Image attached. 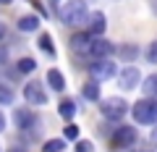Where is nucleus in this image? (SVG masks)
Listing matches in <instances>:
<instances>
[{
    "mask_svg": "<svg viewBox=\"0 0 157 152\" xmlns=\"http://www.w3.org/2000/svg\"><path fill=\"white\" fill-rule=\"evenodd\" d=\"M18 29H21V32H37L39 29V18L32 16V13H29V16H21L18 18Z\"/></svg>",
    "mask_w": 157,
    "mask_h": 152,
    "instance_id": "13",
    "label": "nucleus"
},
{
    "mask_svg": "<svg viewBox=\"0 0 157 152\" xmlns=\"http://www.w3.org/2000/svg\"><path fill=\"white\" fill-rule=\"evenodd\" d=\"M131 113H134V121H136V123L155 126L157 123V100H155V97H144V100L134 102Z\"/></svg>",
    "mask_w": 157,
    "mask_h": 152,
    "instance_id": "2",
    "label": "nucleus"
},
{
    "mask_svg": "<svg viewBox=\"0 0 157 152\" xmlns=\"http://www.w3.org/2000/svg\"><path fill=\"white\" fill-rule=\"evenodd\" d=\"M144 95L157 100V73H149V76L144 79Z\"/></svg>",
    "mask_w": 157,
    "mask_h": 152,
    "instance_id": "15",
    "label": "nucleus"
},
{
    "mask_svg": "<svg viewBox=\"0 0 157 152\" xmlns=\"http://www.w3.org/2000/svg\"><path fill=\"white\" fill-rule=\"evenodd\" d=\"M147 60H149V63H157V40L147 47Z\"/></svg>",
    "mask_w": 157,
    "mask_h": 152,
    "instance_id": "23",
    "label": "nucleus"
},
{
    "mask_svg": "<svg viewBox=\"0 0 157 152\" xmlns=\"http://www.w3.org/2000/svg\"><path fill=\"white\" fill-rule=\"evenodd\" d=\"M136 139H139V134H136L134 126H118L115 134H113V147L115 150H128V147L136 144Z\"/></svg>",
    "mask_w": 157,
    "mask_h": 152,
    "instance_id": "4",
    "label": "nucleus"
},
{
    "mask_svg": "<svg viewBox=\"0 0 157 152\" xmlns=\"http://www.w3.org/2000/svg\"><path fill=\"white\" fill-rule=\"evenodd\" d=\"M47 84H50V89H55V92H63V89H66V79H63V73L58 71V68L47 71Z\"/></svg>",
    "mask_w": 157,
    "mask_h": 152,
    "instance_id": "12",
    "label": "nucleus"
},
{
    "mask_svg": "<svg viewBox=\"0 0 157 152\" xmlns=\"http://www.w3.org/2000/svg\"><path fill=\"white\" fill-rule=\"evenodd\" d=\"M73 152H94V144L89 139H81V142H76V150Z\"/></svg>",
    "mask_w": 157,
    "mask_h": 152,
    "instance_id": "22",
    "label": "nucleus"
},
{
    "mask_svg": "<svg viewBox=\"0 0 157 152\" xmlns=\"http://www.w3.org/2000/svg\"><path fill=\"white\" fill-rule=\"evenodd\" d=\"M63 147H66L63 139H50V142L42 144V152H63Z\"/></svg>",
    "mask_w": 157,
    "mask_h": 152,
    "instance_id": "19",
    "label": "nucleus"
},
{
    "mask_svg": "<svg viewBox=\"0 0 157 152\" xmlns=\"http://www.w3.org/2000/svg\"><path fill=\"white\" fill-rule=\"evenodd\" d=\"M11 102H13V89L0 84V105H11Z\"/></svg>",
    "mask_w": 157,
    "mask_h": 152,
    "instance_id": "20",
    "label": "nucleus"
},
{
    "mask_svg": "<svg viewBox=\"0 0 157 152\" xmlns=\"http://www.w3.org/2000/svg\"><path fill=\"white\" fill-rule=\"evenodd\" d=\"M89 73H92L94 81H107V79H113V76H118V68H115V63H113L110 58H107V60H92Z\"/></svg>",
    "mask_w": 157,
    "mask_h": 152,
    "instance_id": "5",
    "label": "nucleus"
},
{
    "mask_svg": "<svg viewBox=\"0 0 157 152\" xmlns=\"http://www.w3.org/2000/svg\"><path fill=\"white\" fill-rule=\"evenodd\" d=\"M139 76L141 73L136 71L134 66H128V68H123V71H121V76H118V84H121V89H134V87H139Z\"/></svg>",
    "mask_w": 157,
    "mask_h": 152,
    "instance_id": "9",
    "label": "nucleus"
},
{
    "mask_svg": "<svg viewBox=\"0 0 157 152\" xmlns=\"http://www.w3.org/2000/svg\"><path fill=\"white\" fill-rule=\"evenodd\" d=\"M89 45H92V37L89 34H73V40H71V47L78 53V55H89Z\"/></svg>",
    "mask_w": 157,
    "mask_h": 152,
    "instance_id": "11",
    "label": "nucleus"
},
{
    "mask_svg": "<svg viewBox=\"0 0 157 152\" xmlns=\"http://www.w3.org/2000/svg\"><path fill=\"white\" fill-rule=\"evenodd\" d=\"M121 55H123L126 60H134V58L139 55V47L136 45H121Z\"/></svg>",
    "mask_w": 157,
    "mask_h": 152,
    "instance_id": "21",
    "label": "nucleus"
},
{
    "mask_svg": "<svg viewBox=\"0 0 157 152\" xmlns=\"http://www.w3.org/2000/svg\"><path fill=\"white\" fill-rule=\"evenodd\" d=\"M37 45H39V50H45L47 55H55V45H52V40L47 37V34H39V40H37Z\"/></svg>",
    "mask_w": 157,
    "mask_h": 152,
    "instance_id": "17",
    "label": "nucleus"
},
{
    "mask_svg": "<svg viewBox=\"0 0 157 152\" xmlns=\"http://www.w3.org/2000/svg\"><path fill=\"white\" fill-rule=\"evenodd\" d=\"M58 113H60V118H68V121H71L73 115H76V105H73L71 100H63L60 105H58Z\"/></svg>",
    "mask_w": 157,
    "mask_h": 152,
    "instance_id": "16",
    "label": "nucleus"
},
{
    "mask_svg": "<svg viewBox=\"0 0 157 152\" xmlns=\"http://www.w3.org/2000/svg\"><path fill=\"white\" fill-rule=\"evenodd\" d=\"M13 121H16L18 129H26V126H34V123H37V115H34L29 107H18V110L13 113Z\"/></svg>",
    "mask_w": 157,
    "mask_h": 152,
    "instance_id": "10",
    "label": "nucleus"
},
{
    "mask_svg": "<svg viewBox=\"0 0 157 152\" xmlns=\"http://www.w3.org/2000/svg\"><path fill=\"white\" fill-rule=\"evenodd\" d=\"M63 136H66V139H76V136H78V126L68 123V126H66V131H63Z\"/></svg>",
    "mask_w": 157,
    "mask_h": 152,
    "instance_id": "24",
    "label": "nucleus"
},
{
    "mask_svg": "<svg viewBox=\"0 0 157 152\" xmlns=\"http://www.w3.org/2000/svg\"><path fill=\"white\" fill-rule=\"evenodd\" d=\"M8 152H26V150H21V147H13V150H8Z\"/></svg>",
    "mask_w": 157,
    "mask_h": 152,
    "instance_id": "29",
    "label": "nucleus"
},
{
    "mask_svg": "<svg viewBox=\"0 0 157 152\" xmlns=\"http://www.w3.org/2000/svg\"><path fill=\"white\" fill-rule=\"evenodd\" d=\"M6 60H8V53L0 47V66H6Z\"/></svg>",
    "mask_w": 157,
    "mask_h": 152,
    "instance_id": "26",
    "label": "nucleus"
},
{
    "mask_svg": "<svg viewBox=\"0 0 157 152\" xmlns=\"http://www.w3.org/2000/svg\"><path fill=\"white\" fill-rule=\"evenodd\" d=\"M113 50H115V45H113L110 40L97 37V40H92V45H89V58H94V60H107V58L113 55Z\"/></svg>",
    "mask_w": 157,
    "mask_h": 152,
    "instance_id": "6",
    "label": "nucleus"
},
{
    "mask_svg": "<svg viewBox=\"0 0 157 152\" xmlns=\"http://www.w3.org/2000/svg\"><path fill=\"white\" fill-rule=\"evenodd\" d=\"M134 152H152V150H144V147H141V150H134Z\"/></svg>",
    "mask_w": 157,
    "mask_h": 152,
    "instance_id": "31",
    "label": "nucleus"
},
{
    "mask_svg": "<svg viewBox=\"0 0 157 152\" xmlns=\"http://www.w3.org/2000/svg\"><path fill=\"white\" fill-rule=\"evenodd\" d=\"M149 139H152V147H157V126L152 129V136H149Z\"/></svg>",
    "mask_w": 157,
    "mask_h": 152,
    "instance_id": "27",
    "label": "nucleus"
},
{
    "mask_svg": "<svg viewBox=\"0 0 157 152\" xmlns=\"http://www.w3.org/2000/svg\"><path fill=\"white\" fill-rule=\"evenodd\" d=\"M34 68H37V63H34V58H21V60L16 63V71H18V73H32Z\"/></svg>",
    "mask_w": 157,
    "mask_h": 152,
    "instance_id": "18",
    "label": "nucleus"
},
{
    "mask_svg": "<svg viewBox=\"0 0 157 152\" xmlns=\"http://www.w3.org/2000/svg\"><path fill=\"white\" fill-rule=\"evenodd\" d=\"M6 34H8V29H6V24H3V21H0V42H3V40H6Z\"/></svg>",
    "mask_w": 157,
    "mask_h": 152,
    "instance_id": "25",
    "label": "nucleus"
},
{
    "mask_svg": "<svg viewBox=\"0 0 157 152\" xmlns=\"http://www.w3.org/2000/svg\"><path fill=\"white\" fill-rule=\"evenodd\" d=\"M105 26H107V18L102 11H92L89 21H86V34H89L92 40H97V37H102L105 34Z\"/></svg>",
    "mask_w": 157,
    "mask_h": 152,
    "instance_id": "8",
    "label": "nucleus"
},
{
    "mask_svg": "<svg viewBox=\"0 0 157 152\" xmlns=\"http://www.w3.org/2000/svg\"><path fill=\"white\" fill-rule=\"evenodd\" d=\"M81 95H84L86 100H92V102H94V100H100V87H97V81H94V79H92V81H86V84L81 87Z\"/></svg>",
    "mask_w": 157,
    "mask_h": 152,
    "instance_id": "14",
    "label": "nucleus"
},
{
    "mask_svg": "<svg viewBox=\"0 0 157 152\" xmlns=\"http://www.w3.org/2000/svg\"><path fill=\"white\" fill-rule=\"evenodd\" d=\"M6 129V118H3V113H0V131Z\"/></svg>",
    "mask_w": 157,
    "mask_h": 152,
    "instance_id": "28",
    "label": "nucleus"
},
{
    "mask_svg": "<svg viewBox=\"0 0 157 152\" xmlns=\"http://www.w3.org/2000/svg\"><path fill=\"white\" fill-rule=\"evenodd\" d=\"M100 110H102V115L107 121H121L128 113V102L123 97H107V100L100 102Z\"/></svg>",
    "mask_w": 157,
    "mask_h": 152,
    "instance_id": "3",
    "label": "nucleus"
},
{
    "mask_svg": "<svg viewBox=\"0 0 157 152\" xmlns=\"http://www.w3.org/2000/svg\"><path fill=\"white\" fill-rule=\"evenodd\" d=\"M8 3H13V0H0V6H8Z\"/></svg>",
    "mask_w": 157,
    "mask_h": 152,
    "instance_id": "30",
    "label": "nucleus"
},
{
    "mask_svg": "<svg viewBox=\"0 0 157 152\" xmlns=\"http://www.w3.org/2000/svg\"><path fill=\"white\" fill-rule=\"evenodd\" d=\"M24 97H26L29 105H47V92H45V87L39 84V81H34V79L24 87Z\"/></svg>",
    "mask_w": 157,
    "mask_h": 152,
    "instance_id": "7",
    "label": "nucleus"
},
{
    "mask_svg": "<svg viewBox=\"0 0 157 152\" xmlns=\"http://www.w3.org/2000/svg\"><path fill=\"white\" fill-rule=\"evenodd\" d=\"M89 16H92V11L84 0H68L60 8V21L66 26H81V24L89 21Z\"/></svg>",
    "mask_w": 157,
    "mask_h": 152,
    "instance_id": "1",
    "label": "nucleus"
}]
</instances>
